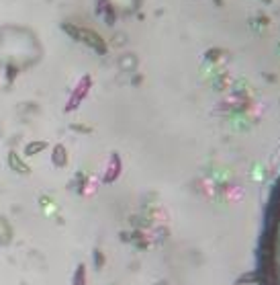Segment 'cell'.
I'll list each match as a JSON object with an SVG mask.
<instances>
[{"label": "cell", "mask_w": 280, "mask_h": 285, "mask_svg": "<svg viewBox=\"0 0 280 285\" xmlns=\"http://www.w3.org/2000/svg\"><path fill=\"white\" fill-rule=\"evenodd\" d=\"M90 88H92V76H90V74H84V76L78 80V84L74 86V91L70 93V99H68V103H66L64 111H66V113L76 111V109L82 105V101L88 97Z\"/></svg>", "instance_id": "cell-1"}, {"label": "cell", "mask_w": 280, "mask_h": 285, "mask_svg": "<svg viewBox=\"0 0 280 285\" xmlns=\"http://www.w3.org/2000/svg\"><path fill=\"white\" fill-rule=\"evenodd\" d=\"M80 41L86 43V46L98 54V56H104L108 52V46H106V41L100 37V33H96L94 29H88V27H80Z\"/></svg>", "instance_id": "cell-2"}, {"label": "cell", "mask_w": 280, "mask_h": 285, "mask_svg": "<svg viewBox=\"0 0 280 285\" xmlns=\"http://www.w3.org/2000/svg\"><path fill=\"white\" fill-rule=\"evenodd\" d=\"M121 171H123V160L117 152L111 154V158H108V164H106V171L102 172V183L104 185H113L117 178L121 176Z\"/></svg>", "instance_id": "cell-3"}, {"label": "cell", "mask_w": 280, "mask_h": 285, "mask_svg": "<svg viewBox=\"0 0 280 285\" xmlns=\"http://www.w3.org/2000/svg\"><path fill=\"white\" fill-rule=\"evenodd\" d=\"M6 164H8V169L12 172H17V174H23V176L31 174V167L25 162V158H21L19 152H14V150H10V152L6 154Z\"/></svg>", "instance_id": "cell-4"}, {"label": "cell", "mask_w": 280, "mask_h": 285, "mask_svg": "<svg viewBox=\"0 0 280 285\" xmlns=\"http://www.w3.org/2000/svg\"><path fill=\"white\" fill-rule=\"evenodd\" d=\"M70 162V156H68V150L64 144H55L51 148V164L55 169H66Z\"/></svg>", "instance_id": "cell-5"}, {"label": "cell", "mask_w": 280, "mask_h": 285, "mask_svg": "<svg viewBox=\"0 0 280 285\" xmlns=\"http://www.w3.org/2000/svg\"><path fill=\"white\" fill-rule=\"evenodd\" d=\"M47 148H49V144L45 142V140H33V142H29V144L25 146L23 154H25V156H37V154H41L43 150H47Z\"/></svg>", "instance_id": "cell-6"}, {"label": "cell", "mask_w": 280, "mask_h": 285, "mask_svg": "<svg viewBox=\"0 0 280 285\" xmlns=\"http://www.w3.org/2000/svg\"><path fill=\"white\" fill-rule=\"evenodd\" d=\"M10 242H12V228L4 218H0V244L6 246Z\"/></svg>", "instance_id": "cell-7"}, {"label": "cell", "mask_w": 280, "mask_h": 285, "mask_svg": "<svg viewBox=\"0 0 280 285\" xmlns=\"http://www.w3.org/2000/svg\"><path fill=\"white\" fill-rule=\"evenodd\" d=\"M88 283V275H86V265L80 263L76 267V271L72 275V285H86Z\"/></svg>", "instance_id": "cell-8"}, {"label": "cell", "mask_w": 280, "mask_h": 285, "mask_svg": "<svg viewBox=\"0 0 280 285\" xmlns=\"http://www.w3.org/2000/svg\"><path fill=\"white\" fill-rule=\"evenodd\" d=\"M61 31H64L68 37H72L74 41H80V27L74 23H61Z\"/></svg>", "instance_id": "cell-9"}, {"label": "cell", "mask_w": 280, "mask_h": 285, "mask_svg": "<svg viewBox=\"0 0 280 285\" xmlns=\"http://www.w3.org/2000/svg\"><path fill=\"white\" fill-rule=\"evenodd\" d=\"M4 72H6V82H8V84H12L14 80H17L21 68H19V66H14V64H8V66H4Z\"/></svg>", "instance_id": "cell-10"}, {"label": "cell", "mask_w": 280, "mask_h": 285, "mask_svg": "<svg viewBox=\"0 0 280 285\" xmlns=\"http://www.w3.org/2000/svg\"><path fill=\"white\" fill-rule=\"evenodd\" d=\"M92 261H94V267H96V269H102V267H104L106 259H104V254H102L100 248H94V250H92Z\"/></svg>", "instance_id": "cell-11"}, {"label": "cell", "mask_w": 280, "mask_h": 285, "mask_svg": "<svg viewBox=\"0 0 280 285\" xmlns=\"http://www.w3.org/2000/svg\"><path fill=\"white\" fill-rule=\"evenodd\" d=\"M104 14H106V23L108 25H115V10H113V6L108 4V2H104Z\"/></svg>", "instance_id": "cell-12"}, {"label": "cell", "mask_w": 280, "mask_h": 285, "mask_svg": "<svg viewBox=\"0 0 280 285\" xmlns=\"http://www.w3.org/2000/svg\"><path fill=\"white\" fill-rule=\"evenodd\" d=\"M70 129H72V131H78V133H90V131H92L90 125H82V123H72Z\"/></svg>", "instance_id": "cell-13"}, {"label": "cell", "mask_w": 280, "mask_h": 285, "mask_svg": "<svg viewBox=\"0 0 280 285\" xmlns=\"http://www.w3.org/2000/svg\"><path fill=\"white\" fill-rule=\"evenodd\" d=\"M262 2H266V4H270V2H272V0H262Z\"/></svg>", "instance_id": "cell-14"}, {"label": "cell", "mask_w": 280, "mask_h": 285, "mask_svg": "<svg viewBox=\"0 0 280 285\" xmlns=\"http://www.w3.org/2000/svg\"><path fill=\"white\" fill-rule=\"evenodd\" d=\"M158 285H164V283H158Z\"/></svg>", "instance_id": "cell-15"}]
</instances>
